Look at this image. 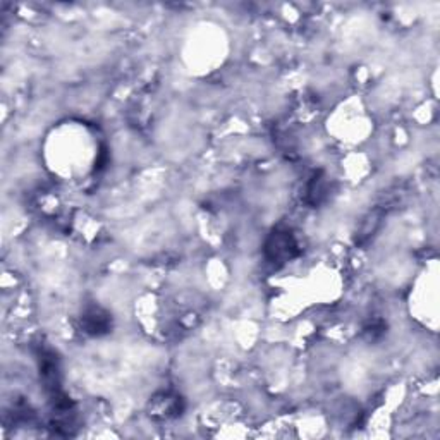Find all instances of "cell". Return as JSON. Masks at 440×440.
I'll list each match as a JSON object with an SVG mask.
<instances>
[{
    "mask_svg": "<svg viewBox=\"0 0 440 440\" xmlns=\"http://www.w3.org/2000/svg\"><path fill=\"white\" fill-rule=\"evenodd\" d=\"M292 250H294V241L288 232H276L267 244V253L274 262L291 258Z\"/></svg>",
    "mask_w": 440,
    "mask_h": 440,
    "instance_id": "cell-1",
    "label": "cell"
}]
</instances>
